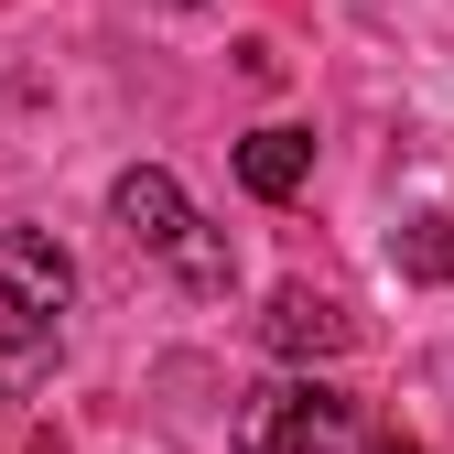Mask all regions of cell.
<instances>
[{
  "mask_svg": "<svg viewBox=\"0 0 454 454\" xmlns=\"http://www.w3.org/2000/svg\"><path fill=\"white\" fill-rule=\"evenodd\" d=\"M239 454H357V401L325 379H270L239 401Z\"/></svg>",
  "mask_w": 454,
  "mask_h": 454,
  "instance_id": "obj_1",
  "label": "cell"
},
{
  "mask_svg": "<svg viewBox=\"0 0 454 454\" xmlns=\"http://www.w3.org/2000/svg\"><path fill=\"white\" fill-rule=\"evenodd\" d=\"M76 303V260L43 239V227H0V314H22V325H54Z\"/></svg>",
  "mask_w": 454,
  "mask_h": 454,
  "instance_id": "obj_2",
  "label": "cell"
},
{
  "mask_svg": "<svg viewBox=\"0 0 454 454\" xmlns=\"http://www.w3.org/2000/svg\"><path fill=\"white\" fill-rule=\"evenodd\" d=\"M260 347L270 357H347L357 347V314L335 303V293H314V281H281L270 314H260Z\"/></svg>",
  "mask_w": 454,
  "mask_h": 454,
  "instance_id": "obj_3",
  "label": "cell"
},
{
  "mask_svg": "<svg viewBox=\"0 0 454 454\" xmlns=\"http://www.w3.org/2000/svg\"><path fill=\"white\" fill-rule=\"evenodd\" d=\"M108 216H120L141 249H162V260H174V249L195 239V206H184V184L162 174V162H130V174L108 184Z\"/></svg>",
  "mask_w": 454,
  "mask_h": 454,
  "instance_id": "obj_4",
  "label": "cell"
},
{
  "mask_svg": "<svg viewBox=\"0 0 454 454\" xmlns=\"http://www.w3.org/2000/svg\"><path fill=\"white\" fill-rule=\"evenodd\" d=\"M239 184H249L260 206H293V195L314 184V130H293V120L249 130V141H239Z\"/></svg>",
  "mask_w": 454,
  "mask_h": 454,
  "instance_id": "obj_5",
  "label": "cell"
},
{
  "mask_svg": "<svg viewBox=\"0 0 454 454\" xmlns=\"http://www.w3.org/2000/svg\"><path fill=\"white\" fill-rule=\"evenodd\" d=\"M401 270L411 281H454V216H411L401 227Z\"/></svg>",
  "mask_w": 454,
  "mask_h": 454,
  "instance_id": "obj_6",
  "label": "cell"
},
{
  "mask_svg": "<svg viewBox=\"0 0 454 454\" xmlns=\"http://www.w3.org/2000/svg\"><path fill=\"white\" fill-rule=\"evenodd\" d=\"M368 454H433V443H411V433H379V443H368Z\"/></svg>",
  "mask_w": 454,
  "mask_h": 454,
  "instance_id": "obj_7",
  "label": "cell"
},
{
  "mask_svg": "<svg viewBox=\"0 0 454 454\" xmlns=\"http://www.w3.org/2000/svg\"><path fill=\"white\" fill-rule=\"evenodd\" d=\"M33 454H66V443H33Z\"/></svg>",
  "mask_w": 454,
  "mask_h": 454,
  "instance_id": "obj_8",
  "label": "cell"
},
{
  "mask_svg": "<svg viewBox=\"0 0 454 454\" xmlns=\"http://www.w3.org/2000/svg\"><path fill=\"white\" fill-rule=\"evenodd\" d=\"M184 12H195V0H184Z\"/></svg>",
  "mask_w": 454,
  "mask_h": 454,
  "instance_id": "obj_9",
  "label": "cell"
}]
</instances>
